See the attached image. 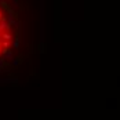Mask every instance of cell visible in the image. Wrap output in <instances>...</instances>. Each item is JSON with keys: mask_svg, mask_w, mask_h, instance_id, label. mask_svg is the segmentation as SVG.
Instances as JSON below:
<instances>
[{"mask_svg": "<svg viewBox=\"0 0 120 120\" xmlns=\"http://www.w3.org/2000/svg\"><path fill=\"white\" fill-rule=\"evenodd\" d=\"M14 24H12L10 7L0 0V58L8 52L15 37L14 33Z\"/></svg>", "mask_w": 120, "mask_h": 120, "instance_id": "1", "label": "cell"}]
</instances>
